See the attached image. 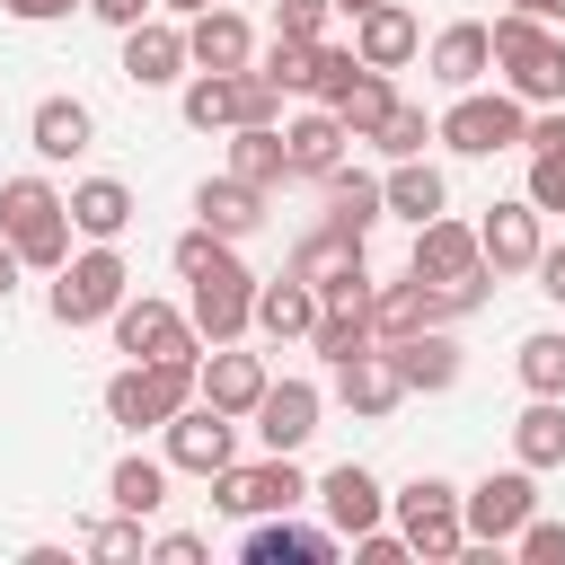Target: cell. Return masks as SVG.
I'll return each mask as SVG.
<instances>
[{
  "label": "cell",
  "mask_w": 565,
  "mask_h": 565,
  "mask_svg": "<svg viewBox=\"0 0 565 565\" xmlns=\"http://www.w3.org/2000/svg\"><path fill=\"white\" fill-rule=\"evenodd\" d=\"M486 44H494V62H503V79H512L521 106H556V97H565V35H547V26L521 18V9H503V18L486 26Z\"/></svg>",
  "instance_id": "cell-1"
},
{
  "label": "cell",
  "mask_w": 565,
  "mask_h": 565,
  "mask_svg": "<svg viewBox=\"0 0 565 565\" xmlns=\"http://www.w3.org/2000/svg\"><path fill=\"white\" fill-rule=\"evenodd\" d=\"M0 238H9L26 265L53 274V265L71 256V203H62L44 177H9V185H0Z\"/></svg>",
  "instance_id": "cell-2"
},
{
  "label": "cell",
  "mask_w": 565,
  "mask_h": 565,
  "mask_svg": "<svg viewBox=\"0 0 565 565\" xmlns=\"http://www.w3.org/2000/svg\"><path fill=\"white\" fill-rule=\"evenodd\" d=\"M185 397H194V362L159 353V362H132V371L106 380V424H124V433H159Z\"/></svg>",
  "instance_id": "cell-3"
},
{
  "label": "cell",
  "mask_w": 565,
  "mask_h": 565,
  "mask_svg": "<svg viewBox=\"0 0 565 565\" xmlns=\"http://www.w3.org/2000/svg\"><path fill=\"white\" fill-rule=\"evenodd\" d=\"M124 256H115V238H97V247H79V256H62L53 265V318L62 327H97V318H115L124 309Z\"/></svg>",
  "instance_id": "cell-4"
},
{
  "label": "cell",
  "mask_w": 565,
  "mask_h": 565,
  "mask_svg": "<svg viewBox=\"0 0 565 565\" xmlns=\"http://www.w3.org/2000/svg\"><path fill=\"white\" fill-rule=\"evenodd\" d=\"M185 282H194V309H185V318H194V335L238 344V335H247V318H256V274L230 256V238H221V247H212V265H194Z\"/></svg>",
  "instance_id": "cell-5"
},
{
  "label": "cell",
  "mask_w": 565,
  "mask_h": 565,
  "mask_svg": "<svg viewBox=\"0 0 565 565\" xmlns=\"http://www.w3.org/2000/svg\"><path fill=\"white\" fill-rule=\"evenodd\" d=\"M291 503H309V477L291 468V450H265L256 468H221L212 477V512H230V521H256V512H291Z\"/></svg>",
  "instance_id": "cell-6"
},
{
  "label": "cell",
  "mask_w": 565,
  "mask_h": 565,
  "mask_svg": "<svg viewBox=\"0 0 565 565\" xmlns=\"http://www.w3.org/2000/svg\"><path fill=\"white\" fill-rule=\"evenodd\" d=\"M433 132H441L459 159H494V150H512V141L530 132V115H521V97H512V88H503V97H486V88H459V97H450V115H441Z\"/></svg>",
  "instance_id": "cell-7"
},
{
  "label": "cell",
  "mask_w": 565,
  "mask_h": 565,
  "mask_svg": "<svg viewBox=\"0 0 565 565\" xmlns=\"http://www.w3.org/2000/svg\"><path fill=\"white\" fill-rule=\"evenodd\" d=\"M388 503H397L406 556H459V547H468V521H459V486H450V477H415V486L388 494Z\"/></svg>",
  "instance_id": "cell-8"
},
{
  "label": "cell",
  "mask_w": 565,
  "mask_h": 565,
  "mask_svg": "<svg viewBox=\"0 0 565 565\" xmlns=\"http://www.w3.org/2000/svg\"><path fill=\"white\" fill-rule=\"evenodd\" d=\"M159 433H168V468H185V477H221V468L238 459V415H221V406H203V397H185Z\"/></svg>",
  "instance_id": "cell-9"
},
{
  "label": "cell",
  "mask_w": 565,
  "mask_h": 565,
  "mask_svg": "<svg viewBox=\"0 0 565 565\" xmlns=\"http://www.w3.org/2000/svg\"><path fill=\"white\" fill-rule=\"evenodd\" d=\"M530 512H539L530 468H494V477H477V486L459 494V521H468V539H477V547H503V539H512Z\"/></svg>",
  "instance_id": "cell-10"
},
{
  "label": "cell",
  "mask_w": 565,
  "mask_h": 565,
  "mask_svg": "<svg viewBox=\"0 0 565 565\" xmlns=\"http://www.w3.org/2000/svg\"><path fill=\"white\" fill-rule=\"evenodd\" d=\"M115 344H124L132 362H159V353L203 362V353H194V318L168 309V300H132V291H124V309H115Z\"/></svg>",
  "instance_id": "cell-11"
},
{
  "label": "cell",
  "mask_w": 565,
  "mask_h": 565,
  "mask_svg": "<svg viewBox=\"0 0 565 565\" xmlns=\"http://www.w3.org/2000/svg\"><path fill=\"white\" fill-rule=\"evenodd\" d=\"M539 221H547V212H539L530 194H521V203H486V221H477V256H486V274H530L539 247H547Z\"/></svg>",
  "instance_id": "cell-12"
},
{
  "label": "cell",
  "mask_w": 565,
  "mask_h": 565,
  "mask_svg": "<svg viewBox=\"0 0 565 565\" xmlns=\"http://www.w3.org/2000/svg\"><path fill=\"white\" fill-rule=\"evenodd\" d=\"M318 380H265V397H256V441L265 450H300L309 433H318Z\"/></svg>",
  "instance_id": "cell-13"
},
{
  "label": "cell",
  "mask_w": 565,
  "mask_h": 565,
  "mask_svg": "<svg viewBox=\"0 0 565 565\" xmlns=\"http://www.w3.org/2000/svg\"><path fill=\"white\" fill-rule=\"evenodd\" d=\"M238 556L247 565H318V556H335V530H309L291 512H256L247 539H238Z\"/></svg>",
  "instance_id": "cell-14"
},
{
  "label": "cell",
  "mask_w": 565,
  "mask_h": 565,
  "mask_svg": "<svg viewBox=\"0 0 565 565\" xmlns=\"http://www.w3.org/2000/svg\"><path fill=\"white\" fill-rule=\"evenodd\" d=\"M185 62H194V71H247V62H256L247 18H238V9H221V0H212V9H194V18H185Z\"/></svg>",
  "instance_id": "cell-15"
},
{
  "label": "cell",
  "mask_w": 565,
  "mask_h": 565,
  "mask_svg": "<svg viewBox=\"0 0 565 565\" xmlns=\"http://www.w3.org/2000/svg\"><path fill=\"white\" fill-rule=\"evenodd\" d=\"M353 53H362V71H397V62H415V53H424V26H415V9H397V0H371V9L353 18Z\"/></svg>",
  "instance_id": "cell-16"
},
{
  "label": "cell",
  "mask_w": 565,
  "mask_h": 565,
  "mask_svg": "<svg viewBox=\"0 0 565 565\" xmlns=\"http://www.w3.org/2000/svg\"><path fill=\"white\" fill-rule=\"evenodd\" d=\"M309 494L327 503V521H335V539H353V530H380V512H388V494H380V477H371L362 459H344V468H327V477H318Z\"/></svg>",
  "instance_id": "cell-17"
},
{
  "label": "cell",
  "mask_w": 565,
  "mask_h": 565,
  "mask_svg": "<svg viewBox=\"0 0 565 565\" xmlns=\"http://www.w3.org/2000/svg\"><path fill=\"white\" fill-rule=\"evenodd\" d=\"M415 274L424 282H468V274H486V256H477V230L468 221H415Z\"/></svg>",
  "instance_id": "cell-18"
},
{
  "label": "cell",
  "mask_w": 565,
  "mask_h": 565,
  "mask_svg": "<svg viewBox=\"0 0 565 565\" xmlns=\"http://www.w3.org/2000/svg\"><path fill=\"white\" fill-rule=\"evenodd\" d=\"M194 397H203V406H221V415H256V397H265V362H256V353L212 344V362H194Z\"/></svg>",
  "instance_id": "cell-19"
},
{
  "label": "cell",
  "mask_w": 565,
  "mask_h": 565,
  "mask_svg": "<svg viewBox=\"0 0 565 565\" xmlns=\"http://www.w3.org/2000/svg\"><path fill=\"white\" fill-rule=\"evenodd\" d=\"M177 71H185V26H168V18L124 26V79L132 88H168Z\"/></svg>",
  "instance_id": "cell-20"
},
{
  "label": "cell",
  "mask_w": 565,
  "mask_h": 565,
  "mask_svg": "<svg viewBox=\"0 0 565 565\" xmlns=\"http://www.w3.org/2000/svg\"><path fill=\"white\" fill-rule=\"evenodd\" d=\"M194 221H203L212 238H247V230L265 221V185H247V177H203V185H194Z\"/></svg>",
  "instance_id": "cell-21"
},
{
  "label": "cell",
  "mask_w": 565,
  "mask_h": 565,
  "mask_svg": "<svg viewBox=\"0 0 565 565\" xmlns=\"http://www.w3.org/2000/svg\"><path fill=\"white\" fill-rule=\"evenodd\" d=\"M335 397H344L353 415H397V397H406V380H397V362H388V344H371V353H353V362H335Z\"/></svg>",
  "instance_id": "cell-22"
},
{
  "label": "cell",
  "mask_w": 565,
  "mask_h": 565,
  "mask_svg": "<svg viewBox=\"0 0 565 565\" xmlns=\"http://www.w3.org/2000/svg\"><path fill=\"white\" fill-rule=\"evenodd\" d=\"M247 327H265L274 344L309 335V327H318V282H300V274H274V282H256V318H247Z\"/></svg>",
  "instance_id": "cell-23"
},
{
  "label": "cell",
  "mask_w": 565,
  "mask_h": 565,
  "mask_svg": "<svg viewBox=\"0 0 565 565\" xmlns=\"http://www.w3.org/2000/svg\"><path fill=\"white\" fill-rule=\"evenodd\" d=\"M388 362H397V380H406V397H415V388H450V380H459V344H450L441 327H415V335H388Z\"/></svg>",
  "instance_id": "cell-24"
},
{
  "label": "cell",
  "mask_w": 565,
  "mask_h": 565,
  "mask_svg": "<svg viewBox=\"0 0 565 565\" xmlns=\"http://www.w3.org/2000/svg\"><path fill=\"white\" fill-rule=\"evenodd\" d=\"M62 203H71V230L79 238H124V221H132V185L124 177H79Z\"/></svg>",
  "instance_id": "cell-25"
},
{
  "label": "cell",
  "mask_w": 565,
  "mask_h": 565,
  "mask_svg": "<svg viewBox=\"0 0 565 565\" xmlns=\"http://www.w3.org/2000/svg\"><path fill=\"white\" fill-rule=\"evenodd\" d=\"M486 71H494V44H486L477 18H459V26L433 35V79H441V88H477Z\"/></svg>",
  "instance_id": "cell-26"
},
{
  "label": "cell",
  "mask_w": 565,
  "mask_h": 565,
  "mask_svg": "<svg viewBox=\"0 0 565 565\" xmlns=\"http://www.w3.org/2000/svg\"><path fill=\"white\" fill-rule=\"evenodd\" d=\"M88 132H97V124H88V106H79V97H44V106L26 115L35 159H79V150H88Z\"/></svg>",
  "instance_id": "cell-27"
},
{
  "label": "cell",
  "mask_w": 565,
  "mask_h": 565,
  "mask_svg": "<svg viewBox=\"0 0 565 565\" xmlns=\"http://www.w3.org/2000/svg\"><path fill=\"white\" fill-rule=\"evenodd\" d=\"M344 124H335V106H318V115H300L291 132H282V159H291V177H327L335 159H344Z\"/></svg>",
  "instance_id": "cell-28"
},
{
  "label": "cell",
  "mask_w": 565,
  "mask_h": 565,
  "mask_svg": "<svg viewBox=\"0 0 565 565\" xmlns=\"http://www.w3.org/2000/svg\"><path fill=\"white\" fill-rule=\"evenodd\" d=\"M230 177H247V185H282L291 177V159H282V132L274 124H230Z\"/></svg>",
  "instance_id": "cell-29"
},
{
  "label": "cell",
  "mask_w": 565,
  "mask_h": 565,
  "mask_svg": "<svg viewBox=\"0 0 565 565\" xmlns=\"http://www.w3.org/2000/svg\"><path fill=\"white\" fill-rule=\"evenodd\" d=\"M380 203H388V212H406V221H433V212L450 203V185H441V168H433V159H397V168L380 177Z\"/></svg>",
  "instance_id": "cell-30"
},
{
  "label": "cell",
  "mask_w": 565,
  "mask_h": 565,
  "mask_svg": "<svg viewBox=\"0 0 565 565\" xmlns=\"http://www.w3.org/2000/svg\"><path fill=\"white\" fill-rule=\"evenodd\" d=\"M318 185H327V221H335V230H353V238H371V221L388 212V203H380V177H353L344 159H335Z\"/></svg>",
  "instance_id": "cell-31"
},
{
  "label": "cell",
  "mask_w": 565,
  "mask_h": 565,
  "mask_svg": "<svg viewBox=\"0 0 565 565\" xmlns=\"http://www.w3.org/2000/svg\"><path fill=\"white\" fill-rule=\"evenodd\" d=\"M512 450H521L530 477L539 468H565V397H530V415L512 424Z\"/></svg>",
  "instance_id": "cell-32"
},
{
  "label": "cell",
  "mask_w": 565,
  "mask_h": 565,
  "mask_svg": "<svg viewBox=\"0 0 565 565\" xmlns=\"http://www.w3.org/2000/svg\"><path fill=\"white\" fill-rule=\"evenodd\" d=\"M353 265H362V238H353V230H335V221H327V230H309V238L291 247V274H300V282H335V274H353Z\"/></svg>",
  "instance_id": "cell-33"
},
{
  "label": "cell",
  "mask_w": 565,
  "mask_h": 565,
  "mask_svg": "<svg viewBox=\"0 0 565 565\" xmlns=\"http://www.w3.org/2000/svg\"><path fill=\"white\" fill-rule=\"evenodd\" d=\"M106 494H115V512H141V521H150V512L168 503V459H141V450H132V459H115Z\"/></svg>",
  "instance_id": "cell-34"
},
{
  "label": "cell",
  "mask_w": 565,
  "mask_h": 565,
  "mask_svg": "<svg viewBox=\"0 0 565 565\" xmlns=\"http://www.w3.org/2000/svg\"><path fill=\"white\" fill-rule=\"evenodd\" d=\"M388 106H397V88H388V71H362L344 97H335V124L353 132V141H371L380 124H388Z\"/></svg>",
  "instance_id": "cell-35"
},
{
  "label": "cell",
  "mask_w": 565,
  "mask_h": 565,
  "mask_svg": "<svg viewBox=\"0 0 565 565\" xmlns=\"http://www.w3.org/2000/svg\"><path fill=\"white\" fill-rule=\"evenodd\" d=\"M380 335H371V309H318V327H309V353L318 362H353V353H371Z\"/></svg>",
  "instance_id": "cell-36"
},
{
  "label": "cell",
  "mask_w": 565,
  "mask_h": 565,
  "mask_svg": "<svg viewBox=\"0 0 565 565\" xmlns=\"http://www.w3.org/2000/svg\"><path fill=\"white\" fill-rule=\"evenodd\" d=\"M424 327V282L406 274V282H371V335L388 344V335H415Z\"/></svg>",
  "instance_id": "cell-37"
},
{
  "label": "cell",
  "mask_w": 565,
  "mask_h": 565,
  "mask_svg": "<svg viewBox=\"0 0 565 565\" xmlns=\"http://www.w3.org/2000/svg\"><path fill=\"white\" fill-rule=\"evenodd\" d=\"M185 124H194V132H230V124H238V79H230V71H203V79L185 88Z\"/></svg>",
  "instance_id": "cell-38"
},
{
  "label": "cell",
  "mask_w": 565,
  "mask_h": 565,
  "mask_svg": "<svg viewBox=\"0 0 565 565\" xmlns=\"http://www.w3.org/2000/svg\"><path fill=\"white\" fill-rule=\"evenodd\" d=\"M521 388H530V397H565V335H556V327L521 335Z\"/></svg>",
  "instance_id": "cell-39"
},
{
  "label": "cell",
  "mask_w": 565,
  "mask_h": 565,
  "mask_svg": "<svg viewBox=\"0 0 565 565\" xmlns=\"http://www.w3.org/2000/svg\"><path fill=\"white\" fill-rule=\"evenodd\" d=\"M353 79H362V53H353V44H318V62H309V97L335 106Z\"/></svg>",
  "instance_id": "cell-40"
},
{
  "label": "cell",
  "mask_w": 565,
  "mask_h": 565,
  "mask_svg": "<svg viewBox=\"0 0 565 565\" xmlns=\"http://www.w3.org/2000/svg\"><path fill=\"white\" fill-rule=\"evenodd\" d=\"M88 556H97V565H132V556H150V539H141V512H115V521H97V530H88Z\"/></svg>",
  "instance_id": "cell-41"
},
{
  "label": "cell",
  "mask_w": 565,
  "mask_h": 565,
  "mask_svg": "<svg viewBox=\"0 0 565 565\" xmlns=\"http://www.w3.org/2000/svg\"><path fill=\"white\" fill-rule=\"evenodd\" d=\"M371 141H380L388 159H424V141H433V124H424V106H406V97H397V106H388V124H380Z\"/></svg>",
  "instance_id": "cell-42"
},
{
  "label": "cell",
  "mask_w": 565,
  "mask_h": 565,
  "mask_svg": "<svg viewBox=\"0 0 565 565\" xmlns=\"http://www.w3.org/2000/svg\"><path fill=\"white\" fill-rule=\"evenodd\" d=\"M539 212H565V141H547V150H530V185H521Z\"/></svg>",
  "instance_id": "cell-43"
},
{
  "label": "cell",
  "mask_w": 565,
  "mask_h": 565,
  "mask_svg": "<svg viewBox=\"0 0 565 565\" xmlns=\"http://www.w3.org/2000/svg\"><path fill=\"white\" fill-rule=\"evenodd\" d=\"M309 62H318V44H300V35H274V53H265V79H274V88H309Z\"/></svg>",
  "instance_id": "cell-44"
},
{
  "label": "cell",
  "mask_w": 565,
  "mask_h": 565,
  "mask_svg": "<svg viewBox=\"0 0 565 565\" xmlns=\"http://www.w3.org/2000/svg\"><path fill=\"white\" fill-rule=\"evenodd\" d=\"M230 79H238V124H274L282 115V88L265 71H230Z\"/></svg>",
  "instance_id": "cell-45"
},
{
  "label": "cell",
  "mask_w": 565,
  "mask_h": 565,
  "mask_svg": "<svg viewBox=\"0 0 565 565\" xmlns=\"http://www.w3.org/2000/svg\"><path fill=\"white\" fill-rule=\"evenodd\" d=\"M512 547H521L530 565H565V521H539V512H530V521L512 530Z\"/></svg>",
  "instance_id": "cell-46"
},
{
  "label": "cell",
  "mask_w": 565,
  "mask_h": 565,
  "mask_svg": "<svg viewBox=\"0 0 565 565\" xmlns=\"http://www.w3.org/2000/svg\"><path fill=\"white\" fill-rule=\"evenodd\" d=\"M274 35L318 44V35H327V0H274Z\"/></svg>",
  "instance_id": "cell-47"
},
{
  "label": "cell",
  "mask_w": 565,
  "mask_h": 565,
  "mask_svg": "<svg viewBox=\"0 0 565 565\" xmlns=\"http://www.w3.org/2000/svg\"><path fill=\"white\" fill-rule=\"evenodd\" d=\"M353 556L362 565H406V539L397 530H353Z\"/></svg>",
  "instance_id": "cell-48"
},
{
  "label": "cell",
  "mask_w": 565,
  "mask_h": 565,
  "mask_svg": "<svg viewBox=\"0 0 565 565\" xmlns=\"http://www.w3.org/2000/svg\"><path fill=\"white\" fill-rule=\"evenodd\" d=\"M212 247H221V238H212V230L194 221V230H185V238L168 247V265H177V274H194V265H212Z\"/></svg>",
  "instance_id": "cell-49"
},
{
  "label": "cell",
  "mask_w": 565,
  "mask_h": 565,
  "mask_svg": "<svg viewBox=\"0 0 565 565\" xmlns=\"http://www.w3.org/2000/svg\"><path fill=\"white\" fill-rule=\"evenodd\" d=\"M150 556L159 565H203V539L194 530H168V539H150Z\"/></svg>",
  "instance_id": "cell-50"
},
{
  "label": "cell",
  "mask_w": 565,
  "mask_h": 565,
  "mask_svg": "<svg viewBox=\"0 0 565 565\" xmlns=\"http://www.w3.org/2000/svg\"><path fill=\"white\" fill-rule=\"evenodd\" d=\"M530 274H539V291L565 309V247H539V265H530Z\"/></svg>",
  "instance_id": "cell-51"
},
{
  "label": "cell",
  "mask_w": 565,
  "mask_h": 565,
  "mask_svg": "<svg viewBox=\"0 0 565 565\" xmlns=\"http://www.w3.org/2000/svg\"><path fill=\"white\" fill-rule=\"evenodd\" d=\"M88 9H97V18H106V26H141V18H150V9H159V0H88Z\"/></svg>",
  "instance_id": "cell-52"
},
{
  "label": "cell",
  "mask_w": 565,
  "mask_h": 565,
  "mask_svg": "<svg viewBox=\"0 0 565 565\" xmlns=\"http://www.w3.org/2000/svg\"><path fill=\"white\" fill-rule=\"evenodd\" d=\"M9 18H26V26H44V18H71V0H0Z\"/></svg>",
  "instance_id": "cell-53"
},
{
  "label": "cell",
  "mask_w": 565,
  "mask_h": 565,
  "mask_svg": "<svg viewBox=\"0 0 565 565\" xmlns=\"http://www.w3.org/2000/svg\"><path fill=\"white\" fill-rule=\"evenodd\" d=\"M18 274H26V256H18V247H9V238H0V300H9V291H18Z\"/></svg>",
  "instance_id": "cell-54"
},
{
  "label": "cell",
  "mask_w": 565,
  "mask_h": 565,
  "mask_svg": "<svg viewBox=\"0 0 565 565\" xmlns=\"http://www.w3.org/2000/svg\"><path fill=\"white\" fill-rule=\"evenodd\" d=\"M512 9H521V18H539V26H547V18H565V0H512Z\"/></svg>",
  "instance_id": "cell-55"
},
{
  "label": "cell",
  "mask_w": 565,
  "mask_h": 565,
  "mask_svg": "<svg viewBox=\"0 0 565 565\" xmlns=\"http://www.w3.org/2000/svg\"><path fill=\"white\" fill-rule=\"evenodd\" d=\"M159 9H177V18H194V9H212V0H159Z\"/></svg>",
  "instance_id": "cell-56"
},
{
  "label": "cell",
  "mask_w": 565,
  "mask_h": 565,
  "mask_svg": "<svg viewBox=\"0 0 565 565\" xmlns=\"http://www.w3.org/2000/svg\"><path fill=\"white\" fill-rule=\"evenodd\" d=\"M327 9H344V18H362V9H371V0H327Z\"/></svg>",
  "instance_id": "cell-57"
}]
</instances>
